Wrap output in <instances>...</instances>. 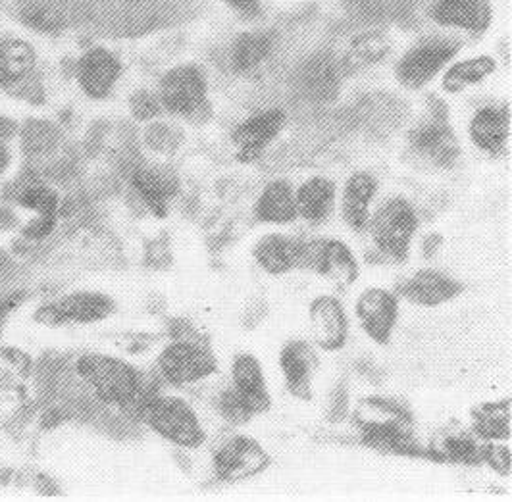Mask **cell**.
I'll list each match as a JSON object with an SVG mask.
<instances>
[{"mask_svg": "<svg viewBox=\"0 0 512 502\" xmlns=\"http://www.w3.org/2000/svg\"><path fill=\"white\" fill-rule=\"evenodd\" d=\"M77 379L97 401L131 412L145 381L126 360L108 354H81L74 364Z\"/></svg>", "mask_w": 512, "mask_h": 502, "instance_id": "cell-1", "label": "cell"}, {"mask_svg": "<svg viewBox=\"0 0 512 502\" xmlns=\"http://www.w3.org/2000/svg\"><path fill=\"white\" fill-rule=\"evenodd\" d=\"M139 420L183 449H199L206 441V433L199 416L191 408V404L180 397H166L160 391L145 402Z\"/></svg>", "mask_w": 512, "mask_h": 502, "instance_id": "cell-2", "label": "cell"}, {"mask_svg": "<svg viewBox=\"0 0 512 502\" xmlns=\"http://www.w3.org/2000/svg\"><path fill=\"white\" fill-rule=\"evenodd\" d=\"M418 227V216L405 199L385 202L372 220V237L378 251L395 262H405L410 241Z\"/></svg>", "mask_w": 512, "mask_h": 502, "instance_id": "cell-3", "label": "cell"}, {"mask_svg": "<svg viewBox=\"0 0 512 502\" xmlns=\"http://www.w3.org/2000/svg\"><path fill=\"white\" fill-rule=\"evenodd\" d=\"M160 104L183 118L203 122L210 106L206 101V81L195 66H180L170 70L160 83Z\"/></svg>", "mask_w": 512, "mask_h": 502, "instance_id": "cell-4", "label": "cell"}, {"mask_svg": "<svg viewBox=\"0 0 512 502\" xmlns=\"http://www.w3.org/2000/svg\"><path fill=\"white\" fill-rule=\"evenodd\" d=\"M218 364L212 352L206 351L201 343L193 339H176L158 356V374L160 379L174 385L185 387L216 374Z\"/></svg>", "mask_w": 512, "mask_h": 502, "instance_id": "cell-5", "label": "cell"}, {"mask_svg": "<svg viewBox=\"0 0 512 502\" xmlns=\"http://www.w3.org/2000/svg\"><path fill=\"white\" fill-rule=\"evenodd\" d=\"M301 266L328 277L337 287H351L359 279L360 268L353 251L337 239H320L303 245Z\"/></svg>", "mask_w": 512, "mask_h": 502, "instance_id": "cell-6", "label": "cell"}, {"mask_svg": "<svg viewBox=\"0 0 512 502\" xmlns=\"http://www.w3.org/2000/svg\"><path fill=\"white\" fill-rule=\"evenodd\" d=\"M459 47L457 41L447 39H430L414 47L397 66L399 83L409 89L424 87L459 52Z\"/></svg>", "mask_w": 512, "mask_h": 502, "instance_id": "cell-7", "label": "cell"}, {"mask_svg": "<svg viewBox=\"0 0 512 502\" xmlns=\"http://www.w3.org/2000/svg\"><path fill=\"white\" fill-rule=\"evenodd\" d=\"M270 466L268 452L260 447V443L237 435L224 443L214 454V472L222 481H241L264 472Z\"/></svg>", "mask_w": 512, "mask_h": 502, "instance_id": "cell-8", "label": "cell"}, {"mask_svg": "<svg viewBox=\"0 0 512 502\" xmlns=\"http://www.w3.org/2000/svg\"><path fill=\"white\" fill-rule=\"evenodd\" d=\"M285 120L283 110L278 108L258 112L245 120L231 135V141L237 147V160L249 164L260 158L266 147L280 135Z\"/></svg>", "mask_w": 512, "mask_h": 502, "instance_id": "cell-9", "label": "cell"}, {"mask_svg": "<svg viewBox=\"0 0 512 502\" xmlns=\"http://www.w3.org/2000/svg\"><path fill=\"white\" fill-rule=\"evenodd\" d=\"M410 149L426 164L437 168L451 166L459 156V143L453 129L439 116L412 129L409 137Z\"/></svg>", "mask_w": 512, "mask_h": 502, "instance_id": "cell-10", "label": "cell"}, {"mask_svg": "<svg viewBox=\"0 0 512 502\" xmlns=\"http://www.w3.org/2000/svg\"><path fill=\"white\" fill-rule=\"evenodd\" d=\"M355 310L366 335L378 345H387L399 318L397 297L387 289H368L360 295Z\"/></svg>", "mask_w": 512, "mask_h": 502, "instance_id": "cell-11", "label": "cell"}, {"mask_svg": "<svg viewBox=\"0 0 512 502\" xmlns=\"http://www.w3.org/2000/svg\"><path fill=\"white\" fill-rule=\"evenodd\" d=\"M114 312V302L101 293H74L52 302L41 310V318L49 324H93Z\"/></svg>", "mask_w": 512, "mask_h": 502, "instance_id": "cell-12", "label": "cell"}, {"mask_svg": "<svg viewBox=\"0 0 512 502\" xmlns=\"http://www.w3.org/2000/svg\"><path fill=\"white\" fill-rule=\"evenodd\" d=\"M310 324H312V335L320 349L324 351H339L347 343L349 333V322L347 314L341 306V302L333 297H318L310 304L308 310Z\"/></svg>", "mask_w": 512, "mask_h": 502, "instance_id": "cell-13", "label": "cell"}, {"mask_svg": "<svg viewBox=\"0 0 512 502\" xmlns=\"http://www.w3.org/2000/svg\"><path fill=\"white\" fill-rule=\"evenodd\" d=\"M280 366L287 389L301 401L312 399V376L318 368V356L307 341H291L283 347Z\"/></svg>", "mask_w": 512, "mask_h": 502, "instance_id": "cell-14", "label": "cell"}, {"mask_svg": "<svg viewBox=\"0 0 512 502\" xmlns=\"http://www.w3.org/2000/svg\"><path fill=\"white\" fill-rule=\"evenodd\" d=\"M120 62L104 49L87 52L77 64V79L83 93L91 99H104L120 77Z\"/></svg>", "mask_w": 512, "mask_h": 502, "instance_id": "cell-15", "label": "cell"}, {"mask_svg": "<svg viewBox=\"0 0 512 502\" xmlns=\"http://www.w3.org/2000/svg\"><path fill=\"white\" fill-rule=\"evenodd\" d=\"M301 97L312 102H328L339 91V70L330 54H318L307 60L295 77Z\"/></svg>", "mask_w": 512, "mask_h": 502, "instance_id": "cell-16", "label": "cell"}, {"mask_svg": "<svg viewBox=\"0 0 512 502\" xmlns=\"http://www.w3.org/2000/svg\"><path fill=\"white\" fill-rule=\"evenodd\" d=\"M397 291L414 304L437 306L459 297L462 285L457 279L443 276L436 270H422L407 281L399 283Z\"/></svg>", "mask_w": 512, "mask_h": 502, "instance_id": "cell-17", "label": "cell"}, {"mask_svg": "<svg viewBox=\"0 0 512 502\" xmlns=\"http://www.w3.org/2000/svg\"><path fill=\"white\" fill-rule=\"evenodd\" d=\"M303 245L299 241H293L289 237H283L278 233L262 237L255 247V260L258 266L272 274V276H282L291 272L293 268L301 266L303 262Z\"/></svg>", "mask_w": 512, "mask_h": 502, "instance_id": "cell-18", "label": "cell"}, {"mask_svg": "<svg viewBox=\"0 0 512 502\" xmlns=\"http://www.w3.org/2000/svg\"><path fill=\"white\" fill-rule=\"evenodd\" d=\"M231 381L233 389L245 397L253 406L255 414L266 412L270 408V393L266 389V379L260 362L253 354H239L231 364Z\"/></svg>", "mask_w": 512, "mask_h": 502, "instance_id": "cell-19", "label": "cell"}, {"mask_svg": "<svg viewBox=\"0 0 512 502\" xmlns=\"http://www.w3.org/2000/svg\"><path fill=\"white\" fill-rule=\"evenodd\" d=\"M432 18L441 26L486 31L491 22V8L487 0H437Z\"/></svg>", "mask_w": 512, "mask_h": 502, "instance_id": "cell-20", "label": "cell"}, {"mask_svg": "<svg viewBox=\"0 0 512 502\" xmlns=\"http://www.w3.org/2000/svg\"><path fill=\"white\" fill-rule=\"evenodd\" d=\"M376 189H378L376 179L366 172H357L349 177L343 191L341 212H343V220L355 231H362L368 224L370 202L376 195Z\"/></svg>", "mask_w": 512, "mask_h": 502, "instance_id": "cell-21", "label": "cell"}, {"mask_svg": "<svg viewBox=\"0 0 512 502\" xmlns=\"http://www.w3.org/2000/svg\"><path fill=\"white\" fill-rule=\"evenodd\" d=\"M509 137L507 110L486 106L478 110L470 122V139L482 151L497 154L503 151Z\"/></svg>", "mask_w": 512, "mask_h": 502, "instance_id": "cell-22", "label": "cell"}, {"mask_svg": "<svg viewBox=\"0 0 512 502\" xmlns=\"http://www.w3.org/2000/svg\"><path fill=\"white\" fill-rule=\"evenodd\" d=\"M131 183H133V189L137 191V195L141 197V201L147 204V208L153 212L154 216L166 218L170 199L178 191L176 179L149 170V168H139L133 172Z\"/></svg>", "mask_w": 512, "mask_h": 502, "instance_id": "cell-23", "label": "cell"}, {"mask_svg": "<svg viewBox=\"0 0 512 502\" xmlns=\"http://www.w3.org/2000/svg\"><path fill=\"white\" fill-rule=\"evenodd\" d=\"M20 206L35 214L33 222L26 227L27 237L31 239H45L51 235L58 218V197L49 187L33 185L27 187L20 197Z\"/></svg>", "mask_w": 512, "mask_h": 502, "instance_id": "cell-24", "label": "cell"}, {"mask_svg": "<svg viewBox=\"0 0 512 502\" xmlns=\"http://www.w3.org/2000/svg\"><path fill=\"white\" fill-rule=\"evenodd\" d=\"M256 216L264 224H291L297 220V201L287 181H272L256 202Z\"/></svg>", "mask_w": 512, "mask_h": 502, "instance_id": "cell-25", "label": "cell"}, {"mask_svg": "<svg viewBox=\"0 0 512 502\" xmlns=\"http://www.w3.org/2000/svg\"><path fill=\"white\" fill-rule=\"evenodd\" d=\"M295 201H297V212L307 222L320 224L332 214L335 185L326 177H312L301 185Z\"/></svg>", "mask_w": 512, "mask_h": 502, "instance_id": "cell-26", "label": "cell"}, {"mask_svg": "<svg viewBox=\"0 0 512 502\" xmlns=\"http://www.w3.org/2000/svg\"><path fill=\"white\" fill-rule=\"evenodd\" d=\"M355 422L368 429H407L412 431V420L409 414L395 402L385 399H364L357 406Z\"/></svg>", "mask_w": 512, "mask_h": 502, "instance_id": "cell-27", "label": "cell"}, {"mask_svg": "<svg viewBox=\"0 0 512 502\" xmlns=\"http://www.w3.org/2000/svg\"><path fill=\"white\" fill-rule=\"evenodd\" d=\"M474 433L480 439L501 441L511 437V401L487 402L472 412Z\"/></svg>", "mask_w": 512, "mask_h": 502, "instance_id": "cell-28", "label": "cell"}, {"mask_svg": "<svg viewBox=\"0 0 512 502\" xmlns=\"http://www.w3.org/2000/svg\"><path fill=\"white\" fill-rule=\"evenodd\" d=\"M389 51H391V43L387 41L384 33H378V31L362 33L351 43V49L345 54L343 70L347 74H355L372 64H378Z\"/></svg>", "mask_w": 512, "mask_h": 502, "instance_id": "cell-29", "label": "cell"}, {"mask_svg": "<svg viewBox=\"0 0 512 502\" xmlns=\"http://www.w3.org/2000/svg\"><path fill=\"white\" fill-rule=\"evenodd\" d=\"M274 39L268 33H243L231 49V66L239 74L258 68L272 52Z\"/></svg>", "mask_w": 512, "mask_h": 502, "instance_id": "cell-30", "label": "cell"}, {"mask_svg": "<svg viewBox=\"0 0 512 502\" xmlns=\"http://www.w3.org/2000/svg\"><path fill=\"white\" fill-rule=\"evenodd\" d=\"M35 64L33 49L24 41H0V87L12 85L31 72Z\"/></svg>", "mask_w": 512, "mask_h": 502, "instance_id": "cell-31", "label": "cell"}, {"mask_svg": "<svg viewBox=\"0 0 512 502\" xmlns=\"http://www.w3.org/2000/svg\"><path fill=\"white\" fill-rule=\"evenodd\" d=\"M437 458L451 460L459 464H482L484 462V445H480L466 431L445 433L437 439Z\"/></svg>", "mask_w": 512, "mask_h": 502, "instance_id": "cell-32", "label": "cell"}, {"mask_svg": "<svg viewBox=\"0 0 512 502\" xmlns=\"http://www.w3.org/2000/svg\"><path fill=\"white\" fill-rule=\"evenodd\" d=\"M495 60L491 56H478L472 60H464L449 68L443 77V89L449 93H461L462 89L484 81L495 72Z\"/></svg>", "mask_w": 512, "mask_h": 502, "instance_id": "cell-33", "label": "cell"}, {"mask_svg": "<svg viewBox=\"0 0 512 502\" xmlns=\"http://www.w3.org/2000/svg\"><path fill=\"white\" fill-rule=\"evenodd\" d=\"M218 408L222 412V416L235 424V426H241V424H247L253 416H255V410L253 406L247 402L245 397H241L233 387L226 389L220 399H218Z\"/></svg>", "mask_w": 512, "mask_h": 502, "instance_id": "cell-34", "label": "cell"}, {"mask_svg": "<svg viewBox=\"0 0 512 502\" xmlns=\"http://www.w3.org/2000/svg\"><path fill=\"white\" fill-rule=\"evenodd\" d=\"M484 462H487L497 474L509 476L511 474V449L487 443L484 445Z\"/></svg>", "mask_w": 512, "mask_h": 502, "instance_id": "cell-35", "label": "cell"}, {"mask_svg": "<svg viewBox=\"0 0 512 502\" xmlns=\"http://www.w3.org/2000/svg\"><path fill=\"white\" fill-rule=\"evenodd\" d=\"M158 101L153 99L151 95L147 93H141L137 99H135V114L141 118V120H147V118H153L154 114H158Z\"/></svg>", "mask_w": 512, "mask_h": 502, "instance_id": "cell-36", "label": "cell"}, {"mask_svg": "<svg viewBox=\"0 0 512 502\" xmlns=\"http://www.w3.org/2000/svg\"><path fill=\"white\" fill-rule=\"evenodd\" d=\"M222 2L230 4L231 8L247 16H256L260 10V0H222Z\"/></svg>", "mask_w": 512, "mask_h": 502, "instance_id": "cell-37", "label": "cell"}, {"mask_svg": "<svg viewBox=\"0 0 512 502\" xmlns=\"http://www.w3.org/2000/svg\"><path fill=\"white\" fill-rule=\"evenodd\" d=\"M335 406H333V420H341L347 412V393L341 389L337 393V399H335Z\"/></svg>", "mask_w": 512, "mask_h": 502, "instance_id": "cell-38", "label": "cell"}, {"mask_svg": "<svg viewBox=\"0 0 512 502\" xmlns=\"http://www.w3.org/2000/svg\"><path fill=\"white\" fill-rule=\"evenodd\" d=\"M6 164V149H4V143H2V135H0V170L4 168Z\"/></svg>", "mask_w": 512, "mask_h": 502, "instance_id": "cell-39", "label": "cell"}]
</instances>
